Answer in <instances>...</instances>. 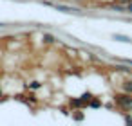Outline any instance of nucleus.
I'll return each mask as SVG.
<instances>
[{
	"label": "nucleus",
	"instance_id": "1",
	"mask_svg": "<svg viewBox=\"0 0 132 126\" xmlns=\"http://www.w3.org/2000/svg\"><path fill=\"white\" fill-rule=\"evenodd\" d=\"M114 103H116L121 110L130 112V110H132V94H128V92L116 94V95H114Z\"/></svg>",
	"mask_w": 132,
	"mask_h": 126
},
{
	"label": "nucleus",
	"instance_id": "2",
	"mask_svg": "<svg viewBox=\"0 0 132 126\" xmlns=\"http://www.w3.org/2000/svg\"><path fill=\"white\" fill-rule=\"evenodd\" d=\"M90 99H92V95H90L89 92H85L81 97L71 99V101H69V104H71V108H83V106H87V104L90 103Z\"/></svg>",
	"mask_w": 132,
	"mask_h": 126
},
{
	"label": "nucleus",
	"instance_id": "3",
	"mask_svg": "<svg viewBox=\"0 0 132 126\" xmlns=\"http://www.w3.org/2000/svg\"><path fill=\"white\" fill-rule=\"evenodd\" d=\"M123 90H125V92H128V94H132V79L123 81Z\"/></svg>",
	"mask_w": 132,
	"mask_h": 126
},
{
	"label": "nucleus",
	"instance_id": "4",
	"mask_svg": "<svg viewBox=\"0 0 132 126\" xmlns=\"http://www.w3.org/2000/svg\"><path fill=\"white\" fill-rule=\"evenodd\" d=\"M42 40H44V43H54V36L49 34V33H45V34L42 36Z\"/></svg>",
	"mask_w": 132,
	"mask_h": 126
},
{
	"label": "nucleus",
	"instance_id": "5",
	"mask_svg": "<svg viewBox=\"0 0 132 126\" xmlns=\"http://www.w3.org/2000/svg\"><path fill=\"white\" fill-rule=\"evenodd\" d=\"M125 6V13H132V0H121Z\"/></svg>",
	"mask_w": 132,
	"mask_h": 126
},
{
	"label": "nucleus",
	"instance_id": "6",
	"mask_svg": "<svg viewBox=\"0 0 132 126\" xmlns=\"http://www.w3.org/2000/svg\"><path fill=\"white\" fill-rule=\"evenodd\" d=\"M56 9H60V11H63V13H72V11H78L76 7H65V6H56Z\"/></svg>",
	"mask_w": 132,
	"mask_h": 126
},
{
	"label": "nucleus",
	"instance_id": "7",
	"mask_svg": "<svg viewBox=\"0 0 132 126\" xmlns=\"http://www.w3.org/2000/svg\"><path fill=\"white\" fill-rule=\"evenodd\" d=\"M114 40H119V42H130V38L121 36V34H114Z\"/></svg>",
	"mask_w": 132,
	"mask_h": 126
},
{
	"label": "nucleus",
	"instance_id": "8",
	"mask_svg": "<svg viewBox=\"0 0 132 126\" xmlns=\"http://www.w3.org/2000/svg\"><path fill=\"white\" fill-rule=\"evenodd\" d=\"M29 86H31V88H33V90H36V88H40V86H42V85H40V83H38V81H33V83H31V85H29Z\"/></svg>",
	"mask_w": 132,
	"mask_h": 126
},
{
	"label": "nucleus",
	"instance_id": "9",
	"mask_svg": "<svg viewBox=\"0 0 132 126\" xmlns=\"http://www.w3.org/2000/svg\"><path fill=\"white\" fill-rule=\"evenodd\" d=\"M89 104H90L92 108H98V106H100V101H98V99H94V101H90Z\"/></svg>",
	"mask_w": 132,
	"mask_h": 126
},
{
	"label": "nucleus",
	"instance_id": "10",
	"mask_svg": "<svg viewBox=\"0 0 132 126\" xmlns=\"http://www.w3.org/2000/svg\"><path fill=\"white\" fill-rule=\"evenodd\" d=\"M125 122H127V124H130V126H132V117H130V115H125Z\"/></svg>",
	"mask_w": 132,
	"mask_h": 126
},
{
	"label": "nucleus",
	"instance_id": "11",
	"mask_svg": "<svg viewBox=\"0 0 132 126\" xmlns=\"http://www.w3.org/2000/svg\"><path fill=\"white\" fill-rule=\"evenodd\" d=\"M74 119H76V121H81V119H83V115H81V113H78V115H74Z\"/></svg>",
	"mask_w": 132,
	"mask_h": 126
}]
</instances>
